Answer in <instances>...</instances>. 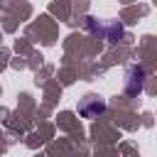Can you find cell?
<instances>
[{
    "instance_id": "6da1fadb",
    "label": "cell",
    "mask_w": 157,
    "mask_h": 157,
    "mask_svg": "<svg viewBox=\"0 0 157 157\" xmlns=\"http://www.w3.org/2000/svg\"><path fill=\"white\" fill-rule=\"evenodd\" d=\"M103 110H105V103L98 101L96 96H86V98L78 103V113H81L83 118H93V115H98V113H103Z\"/></svg>"
}]
</instances>
